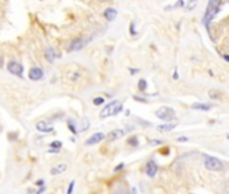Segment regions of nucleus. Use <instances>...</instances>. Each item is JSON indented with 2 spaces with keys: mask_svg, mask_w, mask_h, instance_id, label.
<instances>
[{
  "mask_svg": "<svg viewBox=\"0 0 229 194\" xmlns=\"http://www.w3.org/2000/svg\"><path fill=\"white\" fill-rule=\"evenodd\" d=\"M120 110H121V102L117 101V100H113V101H110L109 104H107L101 109L100 117L101 119L109 117V116H113V115H116V113H119Z\"/></svg>",
  "mask_w": 229,
  "mask_h": 194,
  "instance_id": "1",
  "label": "nucleus"
},
{
  "mask_svg": "<svg viewBox=\"0 0 229 194\" xmlns=\"http://www.w3.org/2000/svg\"><path fill=\"white\" fill-rule=\"evenodd\" d=\"M156 117H159L160 120H164V121H171L172 119L175 117V112L172 108H169V107H162L160 109H158L155 112Z\"/></svg>",
  "mask_w": 229,
  "mask_h": 194,
  "instance_id": "2",
  "label": "nucleus"
},
{
  "mask_svg": "<svg viewBox=\"0 0 229 194\" xmlns=\"http://www.w3.org/2000/svg\"><path fill=\"white\" fill-rule=\"evenodd\" d=\"M205 167L210 171H218V170H222V162L220 159L214 158V156H207L205 159Z\"/></svg>",
  "mask_w": 229,
  "mask_h": 194,
  "instance_id": "3",
  "label": "nucleus"
},
{
  "mask_svg": "<svg viewBox=\"0 0 229 194\" xmlns=\"http://www.w3.org/2000/svg\"><path fill=\"white\" fill-rule=\"evenodd\" d=\"M8 72L18 75V77H22V74H23V65H20L19 62H10L8 63Z\"/></svg>",
  "mask_w": 229,
  "mask_h": 194,
  "instance_id": "4",
  "label": "nucleus"
},
{
  "mask_svg": "<svg viewBox=\"0 0 229 194\" xmlns=\"http://www.w3.org/2000/svg\"><path fill=\"white\" fill-rule=\"evenodd\" d=\"M104 137H105L104 132H96V134H93L88 140H86L85 144L86 146H94V144H97V143H100L101 140H104Z\"/></svg>",
  "mask_w": 229,
  "mask_h": 194,
  "instance_id": "5",
  "label": "nucleus"
},
{
  "mask_svg": "<svg viewBox=\"0 0 229 194\" xmlns=\"http://www.w3.org/2000/svg\"><path fill=\"white\" fill-rule=\"evenodd\" d=\"M85 45H86V40L85 39H74L72 43L69 45V47H67V50L69 51H78V50H81L82 47H85Z\"/></svg>",
  "mask_w": 229,
  "mask_h": 194,
  "instance_id": "6",
  "label": "nucleus"
},
{
  "mask_svg": "<svg viewBox=\"0 0 229 194\" xmlns=\"http://www.w3.org/2000/svg\"><path fill=\"white\" fill-rule=\"evenodd\" d=\"M37 129L39 132H45V134H48V132L53 131V125H51L48 121H38L37 123Z\"/></svg>",
  "mask_w": 229,
  "mask_h": 194,
  "instance_id": "7",
  "label": "nucleus"
},
{
  "mask_svg": "<svg viewBox=\"0 0 229 194\" xmlns=\"http://www.w3.org/2000/svg\"><path fill=\"white\" fill-rule=\"evenodd\" d=\"M124 135H125V131H124V129H113L112 132H109L108 139H109V142H115V140L121 139Z\"/></svg>",
  "mask_w": 229,
  "mask_h": 194,
  "instance_id": "8",
  "label": "nucleus"
},
{
  "mask_svg": "<svg viewBox=\"0 0 229 194\" xmlns=\"http://www.w3.org/2000/svg\"><path fill=\"white\" fill-rule=\"evenodd\" d=\"M30 80H32V81H39V80H42V77H43V72H42V69H39V67H32L31 70H30Z\"/></svg>",
  "mask_w": 229,
  "mask_h": 194,
  "instance_id": "9",
  "label": "nucleus"
},
{
  "mask_svg": "<svg viewBox=\"0 0 229 194\" xmlns=\"http://www.w3.org/2000/svg\"><path fill=\"white\" fill-rule=\"evenodd\" d=\"M145 172H147V175L151 178L156 175V172H158V166H156V163L154 160H151L147 163V166H145Z\"/></svg>",
  "mask_w": 229,
  "mask_h": 194,
  "instance_id": "10",
  "label": "nucleus"
},
{
  "mask_svg": "<svg viewBox=\"0 0 229 194\" xmlns=\"http://www.w3.org/2000/svg\"><path fill=\"white\" fill-rule=\"evenodd\" d=\"M67 169V164L66 163H59L57 164V166H54L53 169L50 170V174L51 175H58V174H62V172H65Z\"/></svg>",
  "mask_w": 229,
  "mask_h": 194,
  "instance_id": "11",
  "label": "nucleus"
},
{
  "mask_svg": "<svg viewBox=\"0 0 229 194\" xmlns=\"http://www.w3.org/2000/svg\"><path fill=\"white\" fill-rule=\"evenodd\" d=\"M104 16L109 22H112V20H115L116 16H117V11H116L115 8H107V10H105V12H104Z\"/></svg>",
  "mask_w": 229,
  "mask_h": 194,
  "instance_id": "12",
  "label": "nucleus"
},
{
  "mask_svg": "<svg viewBox=\"0 0 229 194\" xmlns=\"http://www.w3.org/2000/svg\"><path fill=\"white\" fill-rule=\"evenodd\" d=\"M177 127V123H170V124H162V125H158V131L160 132H169L171 129H174Z\"/></svg>",
  "mask_w": 229,
  "mask_h": 194,
  "instance_id": "13",
  "label": "nucleus"
},
{
  "mask_svg": "<svg viewBox=\"0 0 229 194\" xmlns=\"http://www.w3.org/2000/svg\"><path fill=\"white\" fill-rule=\"evenodd\" d=\"M45 57L48 62H53L54 59H55V51H54L51 47H47L45 51Z\"/></svg>",
  "mask_w": 229,
  "mask_h": 194,
  "instance_id": "14",
  "label": "nucleus"
},
{
  "mask_svg": "<svg viewBox=\"0 0 229 194\" xmlns=\"http://www.w3.org/2000/svg\"><path fill=\"white\" fill-rule=\"evenodd\" d=\"M210 105L209 104H202V102H195L193 104V109H199V110H209L210 109Z\"/></svg>",
  "mask_w": 229,
  "mask_h": 194,
  "instance_id": "15",
  "label": "nucleus"
},
{
  "mask_svg": "<svg viewBox=\"0 0 229 194\" xmlns=\"http://www.w3.org/2000/svg\"><path fill=\"white\" fill-rule=\"evenodd\" d=\"M209 96H210V98H221L222 94H221L218 90H214V89H213V90H209Z\"/></svg>",
  "mask_w": 229,
  "mask_h": 194,
  "instance_id": "16",
  "label": "nucleus"
},
{
  "mask_svg": "<svg viewBox=\"0 0 229 194\" xmlns=\"http://www.w3.org/2000/svg\"><path fill=\"white\" fill-rule=\"evenodd\" d=\"M145 88H147V82H145V80H140L139 81V89L140 90H145Z\"/></svg>",
  "mask_w": 229,
  "mask_h": 194,
  "instance_id": "17",
  "label": "nucleus"
},
{
  "mask_svg": "<svg viewBox=\"0 0 229 194\" xmlns=\"http://www.w3.org/2000/svg\"><path fill=\"white\" fill-rule=\"evenodd\" d=\"M102 102H104V98H102V97H98V98H94L93 100V104L94 105H101Z\"/></svg>",
  "mask_w": 229,
  "mask_h": 194,
  "instance_id": "18",
  "label": "nucleus"
},
{
  "mask_svg": "<svg viewBox=\"0 0 229 194\" xmlns=\"http://www.w3.org/2000/svg\"><path fill=\"white\" fill-rule=\"evenodd\" d=\"M74 183H75V181H72V182H70V185H69V189H67V191H66L67 194H72V191H73V187H74Z\"/></svg>",
  "mask_w": 229,
  "mask_h": 194,
  "instance_id": "19",
  "label": "nucleus"
},
{
  "mask_svg": "<svg viewBox=\"0 0 229 194\" xmlns=\"http://www.w3.org/2000/svg\"><path fill=\"white\" fill-rule=\"evenodd\" d=\"M51 147L61 148V147H62V144H61V142H53V143H51Z\"/></svg>",
  "mask_w": 229,
  "mask_h": 194,
  "instance_id": "20",
  "label": "nucleus"
},
{
  "mask_svg": "<svg viewBox=\"0 0 229 194\" xmlns=\"http://www.w3.org/2000/svg\"><path fill=\"white\" fill-rule=\"evenodd\" d=\"M187 137H185V136H181V137H178V142H187Z\"/></svg>",
  "mask_w": 229,
  "mask_h": 194,
  "instance_id": "21",
  "label": "nucleus"
},
{
  "mask_svg": "<svg viewBox=\"0 0 229 194\" xmlns=\"http://www.w3.org/2000/svg\"><path fill=\"white\" fill-rule=\"evenodd\" d=\"M123 167H124V164H123V163L119 164V166H116V167H115V171H119V170H121Z\"/></svg>",
  "mask_w": 229,
  "mask_h": 194,
  "instance_id": "22",
  "label": "nucleus"
},
{
  "mask_svg": "<svg viewBox=\"0 0 229 194\" xmlns=\"http://www.w3.org/2000/svg\"><path fill=\"white\" fill-rule=\"evenodd\" d=\"M222 57H224V59H226V61H228V62H229V55H228V54H224V55H222Z\"/></svg>",
  "mask_w": 229,
  "mask_h": 194,
  "instance_id": "23",
  "label": "nucleus"
},
{
  "mask_svg": "<svg viewBox=\"0 0 229 194\" xmlns=\"http://www.w3.org/2000/svg\"><path fill=\"white\" fill-rule=\"evenodd\" d=\"M37 185H38V186H42V185H43V181H38Z\"/></svg>",
  "mask_w": 229,
  "mask_h": 194,
  "instance_id": "24",
  "label": "nucleus"
},
{
  "mask_svg": "<svg viewBox=\"0 0 229 194\" xmlns=\"http://www.w3.org/2000/svg\"><path fill=\"white\" fill-rule=\"evenodd\" d=\"M226 137H228V139H229V134H228V135H226Z\"/></svg>",
  "mask_w": 229,
  "mask_h": 194,
  "instance_id": "25",
  "label": "nucleus"
},
{
  "mask_svg": "<svg viewBox=\"0 0 229 194\" xmlns=\"http://www.w3.org/2000/svg\"><path fill=\"white\" fill-rule=\"evenodd\" d=\"M193 1H197V0H193Z\"/></svg>",
  "mask_w": 229,
  "mask_h": 194,
  "instance_id": "26",
  "label": "nucleus"
},
{
  "mask_svg": "<svg viewBox=\"0 0 229 194\" xmlns=\"http://www.w3.org/2000/svg\"><path fill=\"white\" fill-rule=\"evenodd\" d=\"M101 1H105V0H101Z\"/></svg>",
  "mask_w": 229,
  "mask_h": 194,
  "instance_id": "27",
  "label": "nucleus"
}]
</instances>
